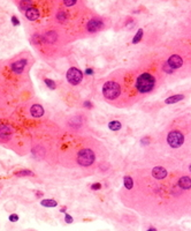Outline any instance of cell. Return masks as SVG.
Returning a JSON list of instances; mask_svg holds the SVG:
<instances>
[{"label": "cell", "mask_w": 191, "mask_h": 231, "mask_svg": "<svg viewBox=\"0 0 191 231\" xmlns=\"http://www.w3.org/2000/svg\"><path fill=\"white\" fill-rule=\"evenodd\" d=\"M184 141L183 134L178 131H173L170 132L168 136H167V142L172 148H178L180 146H182V143Z\"/></svg>", "instance_id": "4"}, {"label": "cell", "mask_w": 191, "mask_h": 231, "mask_svg": "<svg viewBox=\"0 0 191 231\" xmlns=\"http://www.w3.org/2000/svg\"><path fill=\"white\" fill-rule=\"evenodd\" d=\"M147 139H149V138H145V139H144V140H143V141H142V142L145 143V145H146V143H149V140H147Z\"/></svg>", "instance_id": "30"}, {"label": "cell", "mask_w": 191, "mask_h": 231, "mask_svg": "<svg viewBox=\"0 0 191 231\" xmlns=\"http://www.w3.org/2000/svg\"><path fill=\"white\" fill-rule=\"evenodd\" d=\"M40 205L44 207H55L58 205L57 201H54V200H43Z\"/></svg>", "instance_id": "17"}, {"label": "cell", "mask_w": 191, "mask_h": 231, "mask_svg": "<svg viewBox=\"0 0 191 231\" xmlns=\"http://www.w3.org/2000/svg\"><path fill=\"white\" fill-rule=\"evenodd\" d=\"M104 27V23L100 21L99 19H92L90 21L88 22V25H86V29H88V31L90 32H95V31H98L100 29Z\"/></svg>", "instance_id": "6"}, {"label": "cell", "mask_w": 191, "mask_h": 231, "mask_svg": "<svg viewBox=\"0 0 191 231\" xmlns=\"http://www.w3.org/2000/svg\"><path fill=\"white\" fill-rule=\"evenodd\" d=\"M84 107H91L92 105L90 103H89V102H86V103H84Z\"/></svg>", "instance_id": "31"}, {"label": "cell", "mask_w": 191, "mask_h": 231, "mask_svg": "<svg viewBox=\"0 0 191 231\" xmlns=\"http://www.w3.org/2000/svg\"><path fill=\"white\" fill-rule=\"evenodd\" d=\"M147 231H157V229H154V228H151V229H149Z\"/></svg>", "instance_id": "32"}, {"label": "cell", "mask_w": 191, "mask_h": 231, "mask_svg": "<svg viewBox=\"0 0 191 231\" xmlns=\"http://www.w3.org/2000/svg\"><path fill=\"white\" fill-rule=\"evenodd\" d=\"M76 4V1L75 0H73V1H68V0H65V5L66 6H73V5Z\"/></svg>", "instance_id": "21"}, {"label": "cell", "mask_w": 191, "mask_h": 231, "mask_svg": "<svg viewBox=\"0 0 191 231\" xmlns=\"http://www.w3.org/2000/svg\"><path fill=\"white\" fill-rule=\"evenodd\" d=\"M25 65H27V60H24V59H23V60H18L12 65V69H13V72H15L16 74H20V73H22V71L24 69Z\"/></svg>", "instance_id": "10"}, {"label": "cell", "mask_w": 191, "mask_h": 231, "mask_svg": "<svg viewBox=\"0 0 191 231\" xmlns=\"http://www.w3.org/2000/svg\"><path fill=\"white\" fill-rule=\"evenodd\" d=\"M121 92L120 85H117L116 82L108 81L106 82L103 87V94L104 96L108 98V100H115Z\"/></svg>", "instance_id": "2"}, {"label": "cell", "mask_w": 191, "mask_h": 231, "mask_svg": "<svg viewBox=\"0 0 191 231\" xmlns=\"http://www.w3.org/2000/svg\"><path fill=\"white\" fill-rule=\"evenodd\" d=\"M154 83H156V79L153 75H151L150 73H143L138 76L137 81H136V87L139 92H149L153 89Z\"/></svg>", "instance_id": "1"}, {"label": "cell", "mask_w": 191, "mask_h": 231, "mask_svg": "<svg viewBox=\"0 0 191 231\" xmlns=\"http://www.w3.org/2000/svg\"><path fill=\"white\" fill-rule=\"evenodd\" d=\"M9 220H11L12 222H16V221H18V215H11V216H9Z\"/></svg>", "instance_id": "23"}, {"label": "cell", "mask_w": 191, "mask_h": 231, "mask_svg": "<svg viewBox=\"0 0 191 231\" xmlns=\"http://www.w3.org/2000/svg\"><path fill=\"white\" fill-rule=\"evenodd\" d=\"M163 68H165V71H166V72H169V73H172V72L174 71V69H172V68H170L167 64L165 65V67H163Z\"/></svg>", "instance_id": "26"}, {"label": "cell", "mask_w": 191, "mask_h": 231, "mask_svg": "<svg viewBox=\"0 0 191 231\" xmlns=\"http://www.w3.org/2000/svg\"><path fill=\"white\" fill-rule=\"evenodd\" d=\"M45 83H46V85H47L49 88H51V89H55V87H57V85H55V83H54L52 80H49V79H46V80H45Z\"/></svg>", "instance_id": "19"}, {"label": "cell", "mask_w": 191, "mask_h": 231, "mask_svg": "<svg viewBox=\"0 0 191 231\" xmlns=\"http://www.w3.org/2000/svg\"><path fill=\"white\" fill-rule=\"evenodd\" d=\"M31 3L30 1H24V3H22L20 6H21V8H23V9H29V8L31 7Z\"/></svg>", "instance_id": "20"}, {"label": "cell", "mask_w": 191, "mask_h": 231, "mask_svg": "<svg viewBox=\"0 0 191 231\" xmlns=\"http://www.w3.org/2000/svg\"><path fill=\"white\" fill-rule=\"evenodd\" d=\"M190 171H191V165H190Z\"/></svg>", "instance_id": "33"}, {"label": "cell", "mask_w": 191, "mask_h": 231, "mask_svg": "<svg viewBox=\"0 0 191 231\" xmlns=\"http://www.w3.org/2000/svg\"><path fill=\"white\" fill-rule=\"evenodd\" d=\"M178 186L183 190L191 189V179L189 177H182L178 180Z\"/></svg>", "instance_id": "12"}, {"label": "cell", "mask_w": 191, "mask_h": 231, "mask_svg": "<svg viewBox=\"0 0 191 231\" xmlns=\"http://www.w3.org/2000/svg\"><path fill=\"white\" fill-rule=\"evenodd\" d=\"M152 176L156 179H163L167 176V171L163 167H156L152 170Z\"/></svg>", "instance_id": "9"}, {"label": "cell", "mask_w": 191, "mask_h": 231, "mask_svg": "<svg viewBox=\"0 0 191 231\" xmlns=\"http://www.w3.org/2000/svg\"><path fill=\"white\" fill-rule=\"evenodd\" d=\"M82 79H83V74H82V72L80 71V69H77V68H75V67H71L70 69H68L67 80L70 85H78V83L82 81Z\"/></svg>", "instance_id": "5"}, {"label": "cell", "mask_w": 191, "mask_h": 231, "mask_svg": "<svg viewBox=\"0 0 191 231\" xmlns=\"http://www.w3.org/2000/svg\"><path fill=\"white\" fill-rule=\"evenodd\" d=\"M12 22H13V25H20V22H18V18H15V16H13V18H12Z\"/></svg>", "instance_id": "24"}, {"label": "cell", "mask_w": 191, "mask_h": 231, "mask_svg": "<svg viewBox=\"0 0 191 231\" xmlns=\"http://www.w3.org/2000/svg\"><path fill=\"white\" fill-rule=\"evenodd\" d=\"M101 186H100V184H95L93 186H92V190H99Z\"/></svg>", "instance_id": "28"}, {"label": "cell", "mask_w": 191, "mask_h": 231, "mask_svg": "<svg viewBox=\"0 0 191 231\" xmlns=\"http://www.w3.org/2000/svg\"><path fill=\"white\" fill-rule=\"evenodd\" d=\"M65 218H66V222H67V223H71V222H73V218H71V216H69V215H66Z\"/></svg>", "instance_id": "25"}, {"label": "cell", "mask_w": 191, "mask_h": 231, "mask_svg": "<svg viewBox=\"0 0 191 231\" xmlns=\"http://www.w3.org/2000/svg\"><path fill=\"white\" fill-rule=\"evenodd\" d=\"M92 72H93V71H92L91 68H88V69L85 71V73H86V74H88V75H91V74H92Z\"/></svg>", "instance_id": "29"}, {"label": "cell", "mask_w": 191, "mask_h": 231, "mask_svg": "<svg viewBox=\"0 0 191 231\" xmlns=\"http://www.w3.org/2000/svg\"><path fill=\"white\" fill-rule=\"evenodd\" d=\"M123 180H124V186H126V189H127V190L132 189V186H134V181H132V178L129 177V176H126Z\"/></svg>", "instance_id": "15"}, {"label": "cell", "mask_w": 191, "mask_h": 231, "mask_svg": "<svg viewBox=\"0 0 191 231\" xmlns=\"http://www.w3.org/2000/svg\"><path fill=\"white\" fill-rule=\"evenodd\" d=\"M108 127H110V129H112V131H119L121 128V123H119V121H116V120L111 121L110 124H108Z\"/></svg>", "instance_id": "16"}, {"label": "cell", "mask_w": 191, "mask_h": 231, "mask_svg": "<svg viewBox=\"0 0 191 231\" xmlns=\"http://www.w3.org/2000/svg\"><path fill=\"white\" fill-rule=\"evenodd\" d=\"M18 174H29V176H32V172H30V171H21Z\"/></svg>", "instance_id": "27"}, {"label": "cell", "mask_w": 191, "mask_h": 231, "mask_svg": "<svg viewBox=\"0 0 191 231\" xmlns=\"http://www.w3.org/2000/svg\"><path fill=\"white\" fill-rule=\"evenodd\" d=\"M183 98H184L183 95H175V96L168 97L165 102H166L167 104H174V103H176V102H178V101H182Z\"/></svg>", "instance_id": "14"}, {"label": "cell", "mask_w": 191, "mask_h": 231, "mask_svg": "<svg viewBox=\"0 0 191 231\" xmlns=\"http://www.w3.org/2000/svg\"><path fill=\"white\" fill-rule=\"evenodd\" d=\"M59 19H60L61 21H64L65 19H66V15H65L64 13H62V12H60V13L58 14V20H59Z\"/></svg>", "instance_id": "22"}, {"label": "cell", "mask_w": 191, "mask_h": 231, "mask_svg": "<svg viewBox=\"0 0 191 231\" xmlns=\"http://www.w3.org/2000/svg\"><path fill=\"white\" fill-rule=\"evenodd\" d=\"M77 162L82 167H90L95 162V154L90 149H82L77 155Z\"/></svg>", "instance_id": "3"}, {"label": "cell", "mask_w": 191, "mask_h": 231, "mask_svg": "<svg viewBox=\"0 0 191 231\" xmlns=\"http://www.w3.org/2000/svg\"><path fill=\"white\" fill-rule=\"evenodd\" d=\"M183 64V60H182V58L180 56H177V54H174L172 57L167 60V65L169 66L172 69H176V68H180Z\"/></svg>", "instance_id": "7"}, {"label": "cell", "mask_w": 191, "mask_h": 231, "mask_svg": "<svg viewBox=\"0 0 191 231\" xmlns=\"http://www.w3.org/2000/svg\"><path fill=\"white\" fill-rule=\"evenodd\" d=\"M142 36H143V30H142V29H139V30L137 31V34L135 35V37L132 38V43H135V44H136V43L139 42V41L142 39Z\"/></svg>", "instance_id": "18"}, {"label": "cell", "mask_w": 191, "mask_h": 231, "mask_svg": "<svg viewBox=\"0 0 191 231\" xmlns=\"http://www.w3.org/2000/svg\"><path fill=\"white\" fill-rule=\"evenodd\" d=\"M25 16L30 21H36L39 18V11L36 7H30L25 11Z\"/></svg>", "instance_id": "8"}, {"label": "cell", "mask_w": 191, "mask_h": 231, "mask_svg": "<svg viewBox=\"0 0 191 231\" xmlns=\"http://www.w3.org/2000/svg\"><path fill=\"white\" fill-rule=\"evenodd\" d=\"M31 114L34 117L38 118V117H42L43 114H44V109H43L42 105H39V104H35V105H32L31 107V110H30Z\"/></svg>", "instance_id": "11"}, {"label": "cell", "mask_w": 191, "mask_h": 231, "mask_svg": "<svg viewBox=\"0 0 191 231\" xmlns=\"http://www.w3.org/2000/svg\"><path fill=\"white\" fill-rule=\"evenodd\" d=\"M12 134L11 127L6 125H0V138H8Z\"/></svg>", "instance_id": "13"}]
</instances>
